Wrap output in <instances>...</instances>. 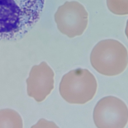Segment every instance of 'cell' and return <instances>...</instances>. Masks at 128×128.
Masks as SVG:
<instances>
[{
  "instance_id": "6da1fadb",
  "label": "cell",
  "mask_w": 128,
  "mask_h": 128,
  "mask_svg": "<svg viewBox=\"0 0 128 128\" xmlns=\"http://www.w3.org/2000/svg\"><path fill=\"white\" fill-rule=\"evenodd\" d=\"M44 0H0V40L19 38L40 16Z\"/></svg>"
},
{
  "instance_id": "7a4b0ae2",
  "label": "cell",
  "mask_w": 128,
  "mask_h": 128,
  "mask_svg": "<svg viewBox=\"0 0 128 128\" xmlns=\"http://www.w3.org/2000/svg\"><path fill=\"white\" fill-rule=\"evenodd\" d=\"M91 64L98 72L107 76H114L122 72L128 64L127 50L117 40H102L94 46L90 56Z\"/></svg>"
},
{
  "instance_id": "3957f363",
  "label": "cell",
  "mask_w": 128,
  "mask_h": 128,
  "mask_svg": "<svg viewBox=\"0 0 128 128\" xmlns=\"http://www.w3.org/2000/svg\"><path fill=\"white\" fill-rule=\"evenodd\" d=\"M97 87L94 75L86 69L79 68L70 71L63 77L59 91L68 102L82 104L93 98Z\"/></svg>"
},
{
  "instance_id": "277c9868",
  "label": "cell",
  "mask_w": 128,
  "mask_h": 128,
  "mask_svg": "<svg viewBox=\"0 0 128 128\" xmlns=\"http://www.w3.org/2000/svg\"><path fill=\"white\" fill-rule=\"evenodd\" d=\"M94 124L99 128H123L127 124V107L122 100L108 96L100 100L93 112Z\"/></svg>"
},
{
  "instance_id": "5b68a950",
  "label": "cell",
  "mask_w": 128,
  "mask_h": 128,
  "mask_svg": "<svg viewBox=\"0 0 128 128\" xmlns=\"http://www.w3.org/2000/svg\"><path fill=\"white\" fill-rule=\"evenodd\" d=\"M54 74L47 66H35L26 80L28 95L38 102L44 100L54 87Z\"/></svg>"
},
{
  "instance_id": "8992f818",
  "label": "cell",
  "mask_w": 128,
  "mask_h": 128,
  "mask_svg": "<svg viewBox=\"0 0 128 128\" xmlns=\"http://www.w3.org/2000/svg\"><path fill=\"white\" fill-rule=\"evenodd\" d=\"M22 122L18 113L13 110H0V128H22Z\"/></svg>"
},
{
  "instance_id": "52a82bcc",
  "label": "cell",
  "mask_w": 128,
  "mask_h": 128,
  "mask_svg": "<svg viewBox=\"0 0 128 128\" xmlns=\"http://www.w3.org/2000/svg\"><path fill=\"white\" fill-rule=\"evenodd\" d=\"M109 10L114 14L124 15L128 14V0H106Z\"/></svg>"
}]
</instances>
